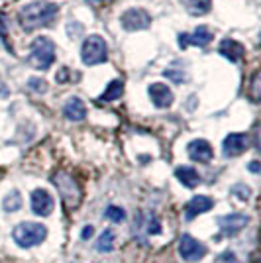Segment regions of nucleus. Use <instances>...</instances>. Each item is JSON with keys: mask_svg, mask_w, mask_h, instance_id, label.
<instances>
[{"mask_svg": "<svg viewBox=\"0 0 261 263\" xmlns=\"http://www.w3.org/2000/svg\"><path fill=\"white\" fill-rule=\"evenodd\" d=\"M147 95H150V99L157 108H169L175 100L173 90L163 83H152L147 87Z\"/></svg>", "mask_w": 261, "mask_h": 263, "instance_id": "nucleus-11", "label": "nucleus"}, {"mask_svg": "<svg viewBox=\"0 0 261 263\" xmlns=\"http://www.w3.org/2000/svg\"><path fill=\"white\" fill-rule=\"evenodd\" d=\"M218 53L222 55V57H226L230 59L232 63H238L244 59V55H246V49H244V45L236 42V40H222V44L218 47Z\"/></svg>", "mask_w": 261, "mask_h": 263, "instance_id": "nucleus-15", "label": "nucleus"}, {"mask_svg": "<svg viewBox=\"0 0 261 263\" xmlns=\"http://www.w3.org/2000/svg\"><path fill=\"white\" fill-rule=\"evenodd\" d=\"M63 114H65L67 120L81 122L87 118V106L79 97H73V99L67 100V104L63 106Z\"/></svg>", "mask_w": 261, "mask_h": 263, "instance_id": "nucleus-16", "label": "nucleus"}, {"mask_svg": "<svg viewBox=\"0 0 261 263\" xmlns=\"http://www.w3.org/2000/svg\"><path fill=\"white\" fill-rule=\"evenodd\" d=\"M248 224H250V216L241 214V212H232V214H226V216L218 218V226H220V230H222L224 236H236Z\"/></svg>", "mask_w": 261, "mask_h": 263, "instance_id": "nucleus-8", "label": "nucleus"}, {"mask_svg": "<svg viewBox=\"0 0 261 263\" xmlns=\"http://www.w3.org/2000/svg\"><path fill=\"white\" fill-rule=\"evenodd\" d=\"M187 152H189V157L193 161H198V163H208L212 159V145L207 142V140H193V142L187 145Z\"/></svg>", "mask_w": 261, "mask_h": 263, "instance_id": "nucleus-13", "label": "nucleus"}, {"mask_svg": "<svg viewBox=\"0 0 261 263\" xmlns=\"http://www.w3.org/2000/svg\"><path fill=\"white\" fill-rule=\"evenodd\" d=\"M92 234H95V228H92V226H85V228H83V240H88Z\"/></svg>", "mask_w": 261, "mask_h": 263, "instance_id": "nucleus-27", "label": "nucleus"}, {"mask_svg": "<svg viewBox=\"0 0 261 263\" xmlns=\"http://www.w3.org/2000/svg\"><path fill=\"white\" fill-rule=\"evenodd\" d=\"M250 171H251V173H259V163H257V161H251Z\"/></svg>", "mask_w": 261, "mask_h": 263, "instance_id": "nucleus-29", "label": "nucleus"}, {"mask_svg": "<svg viewBox=\"0 0 261 263\" xmlns=\"http://www.w3.org/2000/svg\"><path fill=\"white\" fill-rule=\"evenodd\" d=\"M59 14V6L49 0H33L18 10V22L26 32H33L42 26H49Z\"/></svg>", "mask_w": 261, "mask_h": 263, "instance_id": "nucleus-1", "label": "nucleus"}, {"mask_svg": "<svg viewBox=\"0 0 261 263\" xmlns=\"http://www.w3.org/2000/svg\"><path fill=\"white\" fill-rule=\"evenodd\" d=\"M12 238L20 248H33L47 238V228L40 222H20L12 230Z\"/></svg>", "mask_w": 261, "mask_h": 263, "instance_id": "nucleus-4", "label": "nucleus"}, {"mask_svg": "<svg viewBox=\"0 0 261 263\" xmlns=\"http://www.w3.org/2000/svg\"><path fill=\"white\" fill-rule=\"evenodd\" d=\"M2 209H4V212H16V210L22 209V195H20V191L12 189L10 193L4 197V200H2Z\"/></svg>", "mask_w": 261, "mask_h": 263, "instance_id": "nucleus-20", "label": "nucleus"}, {"mask_svg": "<svg viewBox=\"0 0 261 263\" xmlns=\"http://www.w3.org/2000/svg\"><path fill=\"white\" fill-rule=\"evenodd\" d=\"M81 59L87 67L104 63L108 59V45H106V42L97 33L88 35L87 40L83 42V47H81Z\"/></svg>", "mask_w": 261, "mask_h": 263, "instance_id": "nucleus-5", "label": "nucleus"}, {"mask_svg": "<svg viewBox=\"0 0 261 263\" xmlns=\"http://www.w3.org/2000/svg\"><path fill=\"white\" fill-rule=\"evenodd\" d=\"M179 255L189 263H195L207 255V246L202 241L195 240L193 236H183L179 240Z\"/></svg>", "mask_w": 261, "mask_h": 263, "instance_id": "nucleus-7", "label": "nucleus"}, {"mask_svg": "<svg viewBox=\"0 0 261 263\" xmlns=\"http://www.w3.org/2000/svg\"><path fill=\"white\" fill-rule=\"evenodd\" d=\"M214 206V200L210 197H204V195H198V197H193L185 206V218L193 220L196 218L198 214L202 212H208V210Z\"/></svg>", "mask_w": 261, "mask_h": 263, "instance_id": "nucleus-14", "label": "nucleus"}, {"mask_svg": "<svg viewBox=\"0 0 261 263\" xmlns=\"http://www.w3.org/2000/svg\"><path fill=\"white\" fill-rule=\"evenodd\" d=\"M6 97H10V90L4 83H0V99H6Z\"/></svg>", "mask_w": 261, "mask_h": 263, "instance_id": "nucleus-28", "label": "nucleus"}, {"mask_svg": "<svg viewBox=\"0 0 261 263\" xmlns=\"http://www.w3.org/2000/svg\"><path fill=\"white\" fill-rule=\"evenodd\" d=\"M53 198L45 189H35L32 193V210L38 216H49L53 212Z\"/></svg>", "mask_w": 261, "mask_h": 263, "instance_id": "nucleus-12", "label": "nucleus"}, {"mask_svg": "<svg viewBox=\"0 0 261 263\" xmlns=\"http://www.w3.org/2000/svg\"><path fill=\"white\" fill-rule=\"evenodd\" d=\"M114 250V232L104 230L100 234V238L97 240V252L100 253H108Z\"/></svg>", "mask_w": 261, "mask_h": 263, "instance_id": "nucleus-21", "label": "nucleus"}, {"mask_svg": "<svg viewBox=\"0 0 261 263\" xmlns=\"http://www.w3.org/2000/svg\"><path fill=\"white\" fill-rule=\"evenodd\" d=\"M55 61V44L47 37H35L30 45V55H28V63L38 69V71H45L53 65Z\"/></svg>", "mask_w": 261, "mask_h": 263, "instance_id": "nucleus-3", "label": "nucleus"}, {"mask_svg": "<svg viewBox=\"0 0 261 263\" xmlns=\"http://www.w3.org/2000/svg\"><path fill=\"white\" fill-rule=\"evenodd\" d=\"M120 24L128 32H140V30H147L152 26V16L143 8H130L120 16Z\"/></svg>", "mask_w": 261, "mask_h": 263, "instance_id": "nucleus-6", "label": "nucleus"}, {"mask_svg": "<svg viewBox=\"0 0 261 263\" xmlns=\"http://www.w3.org/2000/svg\"><path fill=\"white\" fill-rule=\"evenodd\" d=\"M230 193H232V195H236L239 200H250V197H251V189H250V186H246L244 183H238V185H234Z\"/></svg>", "mask_w": 261, "mask_h": 263, "instance_id": "nucleus-24", "label": "nucleus"}, {"mask_svg": "<svg viewBox=\"0 0 261 263\" xmlns=\"http://www.w3.org/2000/svg\"><path fill=\"white\" fill-rule=\"evenodd\" d=\"M259 88H261V77H259V71H255L251 75L250 90H248V97L251 99V102H259V97H261Z\"/></svg>", "mask_w": 261, "mask_h": 263, "instance_id": "nucleus-22", "label": "nucleus"}, {"mask_svg": "<svg viewBox=\"0 0 261 263\" xmlns=\"http://www.w3.org/2000/svg\"><path fill=\"white\" fill-rule=\"evenodd\" d=\"M28 87L32 88L33 92H38V95H44V92H47V83H45L44 79H38V77L28 79Z\"/></svg>", "mask_w": 261, "mask_h": 263, "instance_id": "nucleus-25", "label": "nucleus"}, {"mask_svg": "<svg viewBox=\"0 0 261 263\" xmlns=\"http://www.w3.org/2000/svg\"><path fill=\"white\" fill-rule=\"evenodd\" d=\"M175 177L179 179L181 185H185L187 189H195L198 183H200V175L195 167H189V165H183V167H177L175 169Z\"/></svg>", "mask_w": 261, "mask_h": 263, "instance_id": "nucleus-17", "label": "nucleus"}, {"mask_svg": "<svg viewBox=\"0 0 261 263\" xmlns=\"http://www.w3.org/2000/svg\"><path fill=\"white\" fill-rule=\"evenodd\" d=\"M122 95H124V81L114 79V81H110L108 83L106 90L98 97V102H114V100H118Z\"/></svg>", "mask_w": 261, "mask_h": 263, "instance_id": "nucleus-18", "label": "nucleus"}, {"mask_svg": "<svg viewBox=\"0 0 261 263\" xmlns=\"http://www.w3.org/2000/svg\"><path fill=\"white\" fill-rule=\"evenodd\" d=\"M212 40H214V33L210 32L208 28H204V26H200V28H196V30H193V32L181 33V35H179V47H181V49H185V47H189V45L207 47Z\"/></svg>", "mask_w": 261, "mask_h": 263, "instance_id": "nucleus-9", "label": "nucleus"}, {"mask_svg": "<svg viewBox=\"0 0 261 263\" xmlns=\"http://www.w3.org/2000/svg\"><path fill=\"white\" fill-rule=\"evenodd\" d=\"M106 218L112 220V222H116V224H120V222H124L126 220V212H124V209H120V206H108L106 209Z\"/></svg>", "mask_w": 261, "mask_h": 263, "instance_id": "nucleus-23", "label": "nucleus"}, {"mask_svg": "<svg viewBox=\"0 0 261 263\" xmlns=\"http://www.w3.org/2000/svg\"><path fill=\"white\" fill-rule=\"evenodd\" d=\"M181 4L191 16H204L210 12L212 0H181Z\"/></svg>", "mask_w": 261, "mask_h": 263, "instance_id": "nucleus-19", "label": "nucleus"}, {"mask_svg": "<svg viewBox=\"0 0 261 263\" xmlns=\"http://www.w3.org/2000/svg\"><path fill=\"white\" fill-rule=\"evenodd\" d=\"M250 147V136L248 134H230L224 138L222 149L226 157H238Z\"/></svg>", "mask_w": 261, "mask_h": 263, "instance_id": "nucleus-10", "label": "nucleus"}, {"mask_svg": "<svg viewBox=\"0 0 261 263\" xmlns=\"http://www.w3.org/2000/svg\"><path fill=\"white\" fill-rule=\"evenodd\" d=\"M51 183L57 189V193H59V197H61L67 210L79 209V204L83 200V189L77 183L75 177L71 173H67V171H57V173L51 175Z\"/></svg>", "mask_w": 261, "mask_h": 263, "instance_id": "nucleus-2", "label": "nucleus"}, {"mask_svg": "<svg viewBox=\"0 0 261 263\" xmlns=\"http://www.w3.org/2000/svg\"><path fill=\"white\" fill-rule=\"evenodd\" d=\"M214 263H238V257H236V253L234 252H224L218 255Z\"/></svg>", "mask_w": 261, "mask_h": 263, "instance_id": "nucleus-26", "label": "nucleus"}]
</instances>
